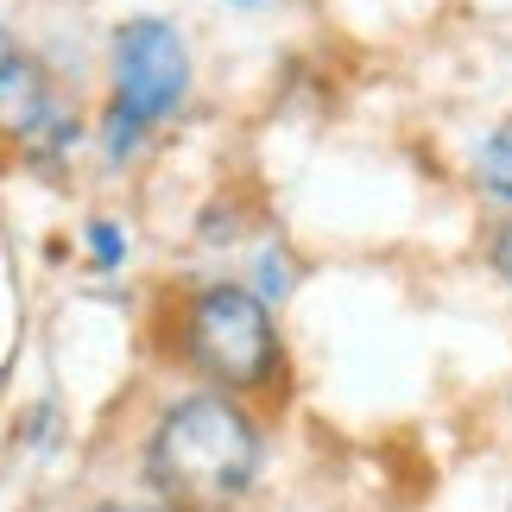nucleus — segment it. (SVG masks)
I'll use <instances>...</instances> for the list:
<instances>
[{
  "label": "nucleus",
  "instance_id": "f257e3e1",
  "mask_svg": "<svg viewBox=\"0 0 512 512\" xmlns=\"http://www.w3.org/2000/svg\"><path fill=\"white\" fill-rule=\"evenodd\" d=\"M146 475L177 512H228L260 475V430L228 392H190L152 424Z\"/></svg>",
  "mask_w": 512,
  "mask_h": 512
},
{
  "label": "nucleus",
  "instance_id": "f03ea898",
  "mask_svg": "<svg viewBox=\"0 0 512 512\" xmlns=\"http://www.w3.org/2000/svg\"><path fill=\"white\" fill-rule=\"evenodd\" d=\"M184 361L209 373L222 392L266 386L279 367V329H272V304L247 285H209L196 291L184 310Z\"/></svg>",
  "mask_w": 512,
  "mask_h": 512
},
{
  "label": "nucleus",
  "instance_id": "7ed1b4c3",
  "mask_svg": "<svg viewBox=\"0 0 512 512\" xmlns=\"http://www.w3.org/2000/svg\"><path fill=\"white\" fill-rule=\"evenodd\" d=\"M108 102L159 127L190 102V38L165 13H127L108 32Z\"/></svg>",
  "mask_w": 512,
  "mask_h": 512
},
{
  "label": "nucleus",
  "instance_id": "20e7f679",
  "mask_svg": "<svg viewBox=\"0 0 512 512\" xmlns=\"http://www.w3.org/2000/svg\"><path fill=\"white\" fill-rule=\"evenodd\" d=\"M0 140H13L19 152H57L76 140V121L51 83L45 57L13 26H0Z\"/></svg>",
  "mask_w": 512,
  "mask_h": 512
},
{
  "label": "nucleus",
  "instance_id": "39448f33",
  "mask_svg": "<svg viewBox=\"0 0 512 512\" xmlns=\"http://www.w3.org/2000/svg\"><path fill=\"white\" fill-rule=\"evenodd\" d=\"M475 177H481V190L494 196V203L512 209V127H500V133H487V140H481Z\"/></svg>",
  "mask_w": 512,
  "mask_h": 512
},
{
  "label": "nucleus",
  "instance_id": "423d86ee",
  "mask_svg": "<svg viewBox=\"0 0 512 512\" xmlns=\"http://www.w3.org/2000/svg\"><path fill=\"white\" fill-rule=\"evenodd\" d=\"M83 241H89V260L102 266V272H114V266L127 260V234L114 228V222H89V228H83Z\"/></svg>",
  "mask_w": 512,
  "mask_h": 512
},
{
  "label": "nucleus",
  "instance_id": "0eeeda50",
  "mask_svg": "<svg viewBox=\"0 0 512 512\" xmlns=\"http://www.w3.org/2000/svg\"><path fill=\"white\" fill-rule=\"evenodd\" d=\"M487 266H494L500 279L512 285V209H506V222H500L494 234H487Z\"/></svg>",
  "mask_w": 512,
  "mask_h": 512
},
{
  "label": "nucleus",
  "instance_id": "6e6552de",
  "mask_svg": "<svg viewBox=\"0 0 512 512\" xmlns=\"http://www.w3.org/2000/svg\"><path fill=\"white\" fill-rule=\"evenodd\" d=\"M89 512H177V506H165V500H102Z\"/></svg>",
  "mask_w": 512,
  "mask_h": 512
},
{
  "label": "nucleus",
  "instance_id": "1a4fd4ad",
  "mask_svg": "<svg viewBox=\"0 0 512 512\" xmlns=\"http://www.w3.org/2000/svg\"><path fill=\"white\" fill-rule=\"evenodd\" d=\"M234 7H247V13H260V7H279V0H234Z\"/></svg>",
  "mask_w": 512,
  "mask_h": 512
}]
</instances>
